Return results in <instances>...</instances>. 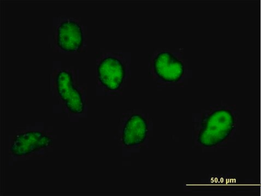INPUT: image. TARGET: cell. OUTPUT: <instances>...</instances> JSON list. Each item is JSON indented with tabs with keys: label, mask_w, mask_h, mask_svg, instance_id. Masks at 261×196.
Listing matches in <instances>:
<instances>
[{
	"label": "cell",
	"mask_w": 261,
	"mask_h": 196,
	"mask_svg": "<svg viewBox=\"0 0 261 196\" xmlns=\"http://www.w3.org/2000/svg\"><path fill=\"white\" fill-rule=\"evenodd\" d=\"M235 125V117L231 111L214 110L203 120L198 135V143L205 147H216L229 138Z\"/></svg>",
	"instance_id": "obj_1"
},
{
	"label": "cell",
	"mask_w": 261,
	"mask_h": 196,
	"mask_svg": "<svg viewBox=\"0 0 261 196\" xmlns=\"http://www.w3.org/2000/svg\"><path fill=\"white\" fill-rule=\"evenodd\" d=\"M153 70L158 78L170 83L178 82L184 73L182 62L167 51L160 52L154 58Z\"/></svg>",
	"instance_id": "obj_2"
},
{
	"label": "cell",
	"mask_w": 261,
	"mask_h": 196,
	"mask_svg": "<svg viewBox=\"0 0 261 196\" xmlns=\"http://www.w3.org/2000/svg\"><path fill=\"white\" fill-rule=\"evenodd\" d=\"M56 81L58 93L68 109L74 114H81L84 111V102L81 93L73 85L71 74L61 71Z\"/></svg>",
	"instance_id": "obj_3"
},
{
	"label": "cell",
	"mask_w": 261,
	"mask_h": 196,
	"mask_svg": "<svg viewBox=\"0 0 261 196\" xmlns=\"http://www.w3.org/2000/svg\"><path fill=\"white\" fill-rule=\"evenodd\" d=\"M52 141L47 135L39 132L20 134L13 140L11 152L16 156H27L50 146Z\"/></svg>",
	"instance_id": "obj_4"
},
{
	"label": "cell",
	"mask_w": 261,
	"mask_h": 196,
	"mask_svg": "<svg viewBox=\"0 0 261 196\" xmlns=\"http://www.w3.org/2000/svg\"><path fill=\"white\" fill-rule=\"evenodd\" d=\"M98 79L107 89L117 90L123 83L125 70L123 64L117 58L107 57L97 69Z\"/></svg>",
	"instance_id": "obj_5"
},
{
	"label": "cell",
	"mask_w": 261,
	"mask_h": 196,
	"mask_svg": "<svg viewBox=\"0 0 261 196\" xmlns=\"http://www.w3.org/2000/svg\"><path fill=\"white\" fill-rule=\"evenodd\" d=\"M83 34L81 26L73 21H66L58 28V45L66 52L78 51L82 47Z\"/></svg>",
	"instance_id": "obj_6"
},
{
	"label": "cell",
	"mask_w": 261,
	"mask_h": 196,
	"mask_svg": "<svg viewBox=\"0 0 261 196\" xmlns=\"http://www.w3.org/2000/svg\"><path fill=\"white\" fill-rule=\"evenodd\" d=\"M147 120L140 115H134L126 122L122 134V143L127 147L141 144L147 138Z\"/></svg>",
	"instance_id": "obj_7"
}]
</instances>
